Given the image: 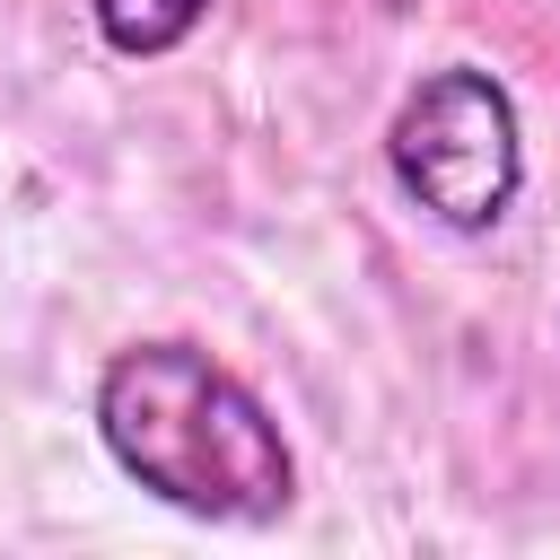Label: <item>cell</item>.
<instances>
[{
    "mask_svg": "<svg viewBox=\"0 0 560 560\" xmlns=\"http://www.w3.org/2000/svg\"><path fill=\"white\" fill-rule=\"evenodd\" d=\"M105 455L201 525H271L298 499V455L271 402L201 341H131L96 376Z\"/></svg>",
    "mask_w": 560,
    "mask_h": 560,
    "instance_id": "obj_1",
    "label": "cell"
},
{
    "mask_svg": "<svg viewBox=\"0 0 560 560\" xmlns=\"http://www.w3.org/2000/svg\"><path fill=\"white\" fill-rule=\"evenodd\" d=\"M376 9H411V0H376Z\"/></svg>",
    "mask_w": 560,
    "mask_h": 560,
    "instance_id": "obj_4",
    "label": "cell"
},
{
    "mask_svg": "<svg viewBox=\"0 0 560 560\" xmlns=\"http://www.w3.org/2000/svg\"><path fill=\"white\" fill-rule=\"evenodd\" d=\"M88 9H96L105 52H122V61H158L210 18V0H88Z\"/></svg>",
    "mask_w": 560,
    "mask_h": 560,
    "instance_id": "obj_3",
    "label": "cell"
},
{
    "mask_svg": "<svg viewBox=\"0 0 560 560\" xmlns=\"http://www.w3.org/2000/svg\"><path fill=\"white\" fill-rule=\"evenodd\" d=\"M385 166L402 201H420L455 236H490L525 192V122L499 70L438 61L385 122Z\"/></svg>",
    "mask_w": 560,
    "mask_h": 560,
    "instance_id": "obj_2",
    "label": "cell"
}]
</instances>
